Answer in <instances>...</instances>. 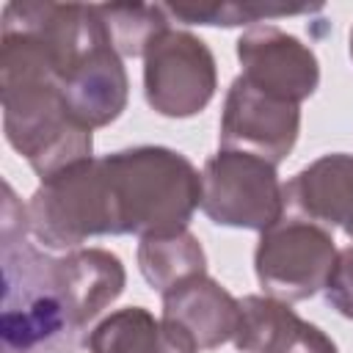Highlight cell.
I'll list each match as a JSON object with an SVG mask.
<instances>
[{
    "instance_id": "obj_1",
    "label": "cell",
    "mask_w": 353,
    "mask_h": 353,
    "mask_svg": "<svg viewBox=\"0 0 353 353\" xmlns=\"http://www.w3.org/2000/svg\"><path fill=\"white\" fill-rule=\"evenodd\" d=\"M0 99L6 141L39 179L94 157V130L83 127L61 91V63L44 39L0 30Z\"/></svg>"
},
{
    "instance_id": "obj_2",
    "label": "cell",
    "mask_w": 353,
    "mask_h": 353,
    "mask_svg": "<svg viewBox=\"0 0 353 353\" xmlns=\"http://www.w3.org/2000/svg\"><path fill=\"white\" fill-rule=\"evenodd\" d=\"M3 353H77L85 331L74 320L58 276V256L39 248L28 229V207L3 185Z\"/></svg>"
},
{
    "instance_id": "obj_3",
    "label": "cell",
    "mask_w": 353,
    "mask_h": 353,
    "mask_svg": "<svg viewBox=\"0 0 353 353\" xmlns=\"http://www.w3.org/2000/svg\"><path fill=\"white\" fill-rule=\"evenodd\" d=\"M113 234L163 237L185 232L201 207V174L176 149L132 146L102 154Z\"/></svg>"
},
{
    "instance_id": "obj_4",
    "label": "cell",
    "mask_w": 353,
    "mask_h": 353,
    "mask_svg": "<svg viewBox=\"0 0 353 353\" xmlns=\"http://www.w3.org/2000/svg\"><path fill=\"white\" fill-rule=\"evenodd\" d=\"M28 229L50 254L77 251L88 237L113 234L102 160L88 157L41 179L28 201Z\"/></svg>"
},
{
    "instance_id": "obj_5",
    "label": "cell",
    "mask_w": 353,
    "mask_h": 353,
    "mask_svg": "<svg viewBox=\"0 0 353 353\" xmlns=\"http://www.w3.org/2000/svg\"><path fill=\"white\" fill-rule=\"evenodd\" d=\"M201 212L218 226L268 232L287 215L276 165L245 152L218 149L201 168Z\"/></svg>"
},
{
    "instance_id": "obj_6",
    "label": "cell",
    "mask_w": 353,
    "mask_h": 353,
    "mask_svg": "<svg viewBox=\"0 0 353 353\" xmlns=\"http://www.w3.org/2000/svg\"><path fill=\"white\" fill-rule=\"evenodd\" d=\"M339 248L325 226L301 218H281L259 234L254 273L265 295L295 303L325 290Z\"/></svg>"
},
{
    "instance_id": "obj_7",
    "label": "cell",
    "mask_w": 353,
    "mask_h": 353,
    "mask_svg": "<svg viewBox=\"0 0 353 353\" xmlns=\"http://www.w3.org/2000/svg\"><path fill=\"white\" fill-rule=\"evenodd\" d=\"M215 88V55L204 39L168 25L149 41L143 52V97L154 113L190 119L210 105Z\"/></svg>"
},
{
    "instance_id": "obj_8",
    "label": "cell",
    "mask_w": 353,
    "mask_h": 353,
    "mask_svg": "<svg viewBox=\"0 0 353 353\" xmlns=\"http://www.w3.org/2000/svg\"><path fill=\"white\" fill-rule=\"evenodd\" d=\"M301 132V105L276 99L254 88L245 77H234L221 113L218 143L229 152H245L273 165L287 160Z\"/></svg>"
},
{
    "instance_id": "obj_9",
    "label": "cell",
    "mask_w": 353,
    "mask_h": 353,
    "mask_svg": "<svg viewBox=\"0 0 353 353\" xmlns=\"http://www.w3.org/2000/svg\"><path fill=\"white\" fill-rule=\"evenodd\" d=\"M237 61L243 66L240 77L292 105L309 99L320 83V63L312 47L270 22L251 25L237 39Z\"/></svg>"
},
{
    "instance_id": "obj_10",
    "label": "cell",
    "mask_w": 353,
    "mask_h": 353,
    "mask_svg": "<svg viewBox=\"0 0 353 353\" xmlns=\"http://www.w3.org/2000/svg\"><path fill=\"white\" fill-rule=\"evenodd\" d=\"M69 113L88 130L108 127L121 116L130 97V80L121 55L102 33L61 77Z\"/></svg>"
},
{
    "instance_id": "obj_11",
    "label": "cell",
    "mask_w": 353,
    "mask_h": 353,
    "mask_svg": "<svg viewBox=\"0 0 353 353\" xmlns=\"http://www.w3.org/2000/svg\"><path fill=\"white\" fill-rule=\"evenodd\" d=\"M287 218L336 226L353 243V154H323L284 185Z\"/></svg>"
},
{
    "instance_id": "obj_12",
    "label": "cell",
    "mask_w": 353,
    "mask_h": 353,
    "mask_svg": "<svg viewBox=\"0 0 353 353\" xmlns=\"http://www.w3.org/2000/svg\"><path fill=\"white\" fill-rule=\"evenodd\" d=\"M163 320L176 325L201 350H215L234 339L240 301L207 273L193 276L163 295Z\"/></svg>"
},
{
    "instance_id": "obj_13",
    "label": "cell",
    "mask_w": 353,
    "mask_h": 353,
    "mask_svg": "<svg viewBox=\"0 0 353 353\" xmlns=\"http://www.w3.org/2000/svg\"><path fill=\"white\" fill-rule=\"evenodd\" d=\"M58 276L69 309L83 331L124 292L127 284L121 259L105 248H77L61 254Z\"/></svg>"
},
{
    "instance_id": "obj_14",
    "label": "cell",
    "mask_w": 353,
    "mask_h": 353,
    "mask_svg": "<svg viewBox=\"0 0 353 353\" xmlns=\"http://www.w3.org/2000/svg\"><path fill=\"white\" fill-rule=\"evenodd\" d=\"M323 334V328L298 317L287 301L245 295L240 301V323L232 342L240 353H298Z\"/></svg>"
},
{
    "instance_id": "obj_15",
    "label": "cell",
    "mask_w": 353,
    "mask_h": 353,
    "mask_svg": "<svg viewBox=\"0 0 353 353\" xmlns=\"http://www.w3.org/2000/svg\"><path fill=\"white\" fill-rule=\"evenodd\" d=\"M88 353H199L185 331L143 306H124L85 334Z\"/></svg>"
},
{
    "instance_id": "obj_16",
    "label": "cell",
    "mask_w": 353,
    "mask_h": 353,
    "mask_svg": "<svg viewBox=\"0 0 353 353\" xmlns=\"http://www.w3.org/2000/svg\"><path fill=\"white\" fill-rule=\"evenodd\" d=\"M138 270L152 290L165 295L171 287L207 273V254L193 232L143 237L138 243Z\"/></svg>"
},
{
    "instance_id": "obj_17",
    "label": "cell",
    "mask_w": 353,
    "mask_h": 353,
    "mask_svg": "<svg viewBox=\"0 0 353 353\" xmlns=\"http://www.w3.org/2000/svg\"><path fill=\"white\" fill-rule=\"evenodd\" d=\"M110 47L121 58H143L149 41L171 25L165 6L149 3H105L94 6Z\"/></svg>"
},
{
    "instance_id": "obj_18",
    "label": "cell",
    "mask_w": 353,
    "mask_h": 353,
    "mask_svg": "<svg viewBox=\"0 0 353 353\" xmlns=\"http://www.w3.org/2000/svg\"><path fill=\"white\" fill-rule=\"evenodd\" d=\"M312 8H270V6H237V3H210V6H165V14L182 19L185 25H259L270 17H292L309 14Z\"/></svg>"
},
{
    "instance_id": "obj_19",
    "label": "cell",
    "mask_w": 353,
    "mask_h": 353,
    "mask_svg": "<svg viewBox=\"0 0 353 353\" xmlns=\"http://www.w3.org/2000/svg\"><path fill=\"white\" fill-rule=\"evenodd\" d=\"M328 303L347 320H353V243L347 248H339L336 265L331 270V279L325 284Z\"/></svg>"
},
{
    "instance_id": "obj_20",
    "label": "cell",
    "mask_w": 353,
    "mask_h": 353,
    "mask_svg": "<svg viewBox=\"0 0 353 353\" xmlns=\"http://www.w3.org/2000/svg\"><path fill=\"white\" fill-rule=\"evenodd\" d=\"M350 58H353V30H350Z\"/></svg>"
}]
</instances>
